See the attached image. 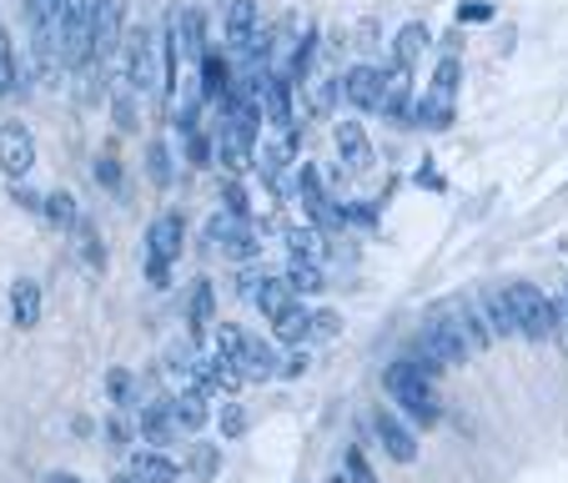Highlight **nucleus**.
<instances>
[{
    "mask_svg": "<svg viewBox=\"0 0 568 483\" xmlns=\"http://www.w3.org/2000/svg\"><path fill=\"white\" fill-rule=\"evenodd\" d=\"M383 383H387V398H393L397 409L408 413L418 429H433V423L443 419V398H438V383H428V378H418L403 358L397 363H387V373H383Z\"/></svg>",
    "mask_w": 568,
    "mask_h": 483,
    "instance_id": "f257e3e1",
    "label": "nucleus"
},
{
    "mask_svg": "<svg viewBox=\"0 0 568 483\" xmlns=\"http://www.w3.org/2000/svg\"><path fill=\"white\" fill-rule=\"evenodd\" d=\"M182 248H186V217L161 212L156 222L146 227V258H141L151 288H172V262L182 258Z\"/></svg>",
    "mask_w": 568,
    "mask_h": 483,
    "instance_id": "f03ea898",
    "label": "nucleus"
},
{
    "mask_svg": "<svg viewBox=\"0 0 568 483\" xmlns=\"http://www.w3.org/2000/svg\"><path fill=\"white\" fill-rule=\"evenodd\" d=\"M504 292H508V308H514L518 338H528V343H544V338L558 328V308H554V298H548L544 288L514 278V282H504Z\"/></svg>",
    "mask_w": 568,
    "mask_h": 483,
    "instance_id": "7ed1b4c3",
    "label": "nucleus"
},
{
    "mask_svg": "<svg viewBox=\"0 0 568 483\" xmlns=\"http://www.w3.org/2000/svg\"><path fill=\"white\" fill-rule=\"evenodd\" d=\"M116 61H121V76H126V91H161L156 36H151L146 26H131V31H121Z\"/></svg>",
    "mask_w": 568,
    "mask_h": 483,
    "instance_id": "20e7f679",
    "label": "nucleus"
},
{
    "mask_svg": "<svg viewBox=\"0 0 568 483\" xmlns=\"http://www.w3.org/2000/svg\"><path fill=\"white\" fill-rule=\"evenodd\" d=\"M121 31H126V0H97V16H91V66L116 61Z\"/></svg>",
    "mask_w": 568,
    "mask_h": 483,
    "instance_id": "39448f33",
    "label": "nucleus"
},
{
    "mask_svg": "<svg viewBox=\"0 0 568 483\" xmlns=\"http://www.w3.org/2000/svg\"><path fill=\"white\" fill-rule=\"evenodd\" d=\"M36 167V137L26 121H0V172L11 182H26Z\"/></svg>",
    "mask_w": 568,
    "mask_h": 483,
    "instance_id": "423d86ee",
    "label": "nucleus"
},
{
    "mask_svg": "<svg viewBox=\"0 0 568 483\" xmlns=\"http://www.w3.org/2000/svg\"><path fill=\"white\" fill-rule=\"evenodd\" d=\"M337 97H343L353 111H377V97H383V66L353 61L343 76H337Z\"/></svg>",
    "mask_w": 568,
    "mask_h": 483,
    "instance_id": "0eeeda50",
    "label": "nucleus"
},
{
    "mask_svg": "<svg viewBox=\"0 0 568 483\" xmlns=\"http://www.w3.org/2000/svg\"><path fill=\"white\" fill-rule=\"evenodd\" d=\"M206 237H212L216 248L226 252L232 262H252L262 252V242H257V232H252V222H232L226 212H216L212 222H206Z\"/></svg>",
    "mask_w": 568,
    "mask_h": 483,
    "instance_id": "6e6552de",
    "label": "nucleus"
},
{
    "mask_svg": "<svg viewBox=\"0 0 568 483\" xmlns=\"http://www.w3.org/2000/svg\"><path fill=\"white\" fill-rule=\"evenodd\" d=\"M262 26V6L257 0H222V51L236 56L252 41V31Z\"/></svg>",
    "mask_w": 568,
    "mask_h": 483,
    "instance_id": "1a4fd4ad",
    "label": "nucleus"
},
{
    "mask_svg": "<svg viewBox=\"0 0 568 483\" xmlns=\"http://www.w3.org/2000/svg\"><path fill=\"white\" fill-rule=\"evenodd\" d=\"M373 433H377V443H383V453L393 463H418V439H413V429L397 419L387 403L373 413Z\"/></svg>",
    "mask_w": 568,
    "mask_h": 483,
    "instance_id": "9d476101",
    "label": "nucleus"
},
{
    "mask_svg": "<svg viewBox=\"0 0 568 483\" xmlns=\"http://www.w3.org/2000/svg\"><path fill=\"white\" fill-rule=\"evenodd\" d=\"M141 439L161 453L172 449V443H182V429H176V419H172V398H151V403H141Z\"/></svg>",
    "mask_w": 568,
    "mask_h": 483,
    "instance_id": "9b49d317",
    "label": "nucleus"
},
{
    "mask_svg": "<svg viewBox=\"0 0 568 483\" xmlns=\"http://www.w3.org/2000/svg\"><path fill=\"white\" fill-rule=\"evenodd\" d=\"M377 111H383L393 127H413V81H408V71H387L383 66V97H377Z\"/></svg>",
    "mask_w": 568,
    "mask_h": 483,
    "instance_id": "f8f14e48",
    "label": "nucleus"
},
{
    "mask_svg": "<svg viewBox=\"0 0 568 483\" xmlns=\"http://www.w3.org/2000/svg\"><path fill=\"white\" fill-rule=\"evenodd\" d=\"M236 373H242V383H267V378H277V348L262 343V338H242V348H236Z\"/></svg>",
    "mask_w": 568,
    "mask_h": 483,
    "instance_id": "ddd939ff",
    "label": "nucleus"
},
{
    "mask_svg": "<svg viewBox=\"0 0 568 483\" xmlns=\"http://www.w3.org/2000/svg\"><path fill=\"white\" fill-rule=\"evenodd\" d=\"M196 81H202V107L206 101H222L226 91H232V81H236V71H232V56L222 51V46H212V51L202 56V61H196Z\"/></svg>",
    "mask_w": 568,
    "mask_h": 483,
    "instance_id": "4468645a",
    "label": "nucleus"
},
{
    "mask_svg": "<svg viewBox=\"0 0 568 483\" xmlns=\"http://www.w3.org/2000/svg\"><path fill=\"white\" fill-rule=\"evenodd\" d=\"M333 141H337V157H343L347 172H367V167H373V141H367L363 121H347L343 117L333 127Z\"/></svg>",
    "mask_w": 568,
    "mask_h": 483,
    "instance_id": "2eb2a0df",
    "label": "nucleus"
},
{
    "mask_svg": "<svg viewBox=\"0 0 568 483\" xmlns=\"http://www.w3.org/2000/svg\"><path fill=\"white\" fill-rule=\"evenodd\" d=\"M252 157H257V147H252L247 137H236L232 127H216V137H212V161L222 167V172L242 177V172L252 167Z\"/></svg>",
    "mask_w": 568,
    "mask_h": 483,
    "instance_id": "dca6fc26",
    "label": "nucleus"
},
{
    "mask_svg": "<svg viewBox=\"0 0 568 483\" xmlns=\"http://www.w3.org/2000/svg\"><path fill=\"white\" fill-rule=\"evenodd\" d=\"M131 479L136 483H182V463L161 449H136L131 453Z\"/></svg>",
    "mask_w": 568,
    "mask_h": 483,
    "instance_id": "f3484780",
    "label": "nucleus"
},
{
    "mask_svg": "<svg viewBox=\"0 0 568 483\" xmlns=\"http://www.w3.org/2000/svg\"><path fill=\"white\" fill-rule=\"evenodd\" d=\"M428 41H433V31H428V21H408L403 31L393 36V71H408L413 76V66L423 61V51H428Z\"/></svg>",
    "mask_w": 568,
    "mask_h": 483,
    "instance_id": "a211bd4d",
    "label": "nucleus"
},
{
    "mask_svg": "<svg viewBox=\"0 0 568 483\" xmlns=\"http://www.w3.org/2000/svg\"><path fill=\"white\" fill-rule=\"evenodd\" d=\"M41 308H45L41 282H36V278H16L11 282V322L21 328V333H31L36 322H41Z\"/></svg>",
    "mask_w": 568,
    "mask_h": 483,
    "instance_id": "6ab92c4d",
    "label": "nucleus"
},
{
    "mask_svg": "<svg viewBox=\"0 0 568 483\" xmlns=\"http://www.w3.org/2000/svg\"><path fill=\"white\" fill-rule=\"evenodd\" d=\"M448 318L458 322V333H463V343H468V353H483V348H494V333H488V322H483L478 302H453Z\"/></svg>",
    "mask_w": 568,
    "mask_h": 483,
    "instance_id": "aec40b11",
    "label": "nucleus"
},
{
    "mask_svg": "<svg viewBox=\"0 0 568 483\" xmlns=\"http://www.w3.org/2000/svg\"><path fill=\"white\" fill-rule=\"evenodd\" d=\"M216 322V288L206 278L192 282V302H186V333L192 338H206V328Z\"/></svg>",
    "mask_w": 568,
    "mask_h": 483,
    "instance_id": "412c9836",
    "label": "nucleus"
},
{
    "mask_svg": "<svg viewBox=\"0 0 568 483\" xmlns=\"http://www.w3.org/2000/svg\"><path fill=\"white\" fill-rule=\"evenodd\" d=\"M292 288V298H317L322 288H327V278H322V262L317 258H292L287 262V278H282Z\"/></svg>",
    "mask_w": 568,
    "mask_h": 483,
    "instance_id": "4be33fe9",
    "label": "nucleus"
},
{
    "mask_svg": "<svg viewBox=\"0 0 568 483\" xmlns=\"http://www.w3.org/2000/svg\"><path fill=\"white\" fill-rule=\"evenodd\" d=\"M272 338L282 348H307V302H292L287 312L272 318Z\"/></svg>",
    "mask_w": 568,
    "mask_h": 483,
    "instance_id": "5701e85b",
    "label": "nucleus"
},
{
    "mask_svg": "<svg viewBox=\"0 0 568 483\" xmlns=\"http://www.w3.org/2000/svg\"><path fill=\"white\" fill-rule=\"evenodd\" d=\"M413 121L443 131L453 121V97H443V91H423V97H413Z\"/></svg>",
    "mask_w": 568,
    "mask_h": 483,
    "instance_id": "b1692460",
    "label": "nucleus"
},
{
    "mask_svg": "<svg viewBox=\"0 0 568 483\" xmlns=\"http://www.w3.org/2000/svg\"><path fill=\"white\" fill-rule=\"evenodd\" d=\"M252 302H257V312L272 322L277 312H287L297 298H292V288H287L282 278H262V282H257V292H252Z\"/></svg>",
    "mask_w": 568,
    "mask_h": 483,
    "instance_id": "393cba45",
    "label": "nucleus"
},
{
    "mask_svg": "<svg viewBox=\"0 0 568 483\" xmlns=\"http://www.w3.org/2000/svg\"><path fill=\"white\" fill-rule=\"evenodd\" d=\"M172 419L182 433H196L206 423V393H196V388H186V393L172 398Z\"/></svg>",
    "mask_w": 568,
    "mask_h": 483,
    "instance_id": "a878e982",
    "label": "nucleus"
},
{
    "mask_svg": "<svg viewBox=\"0 0 568 483\" xmlns=\"http://www.w3.org/2000/svg\"><path fill=\"white\" fill-rule=\"evenodd\" d=\"M312 61H317V31L307 26V36H297V51H292V61L282 66V76H287L292 87H302L312 76Z\"/></svg>",
    "mask_w": 568,
    "mask_h": 483,
    "instance_id": "bb28decb",
    "label": "nucleus"
},
{
    "mask_svg": "<svg viewBox=\"0 0 568 483\" xmlns=\"http://www.w3.org/2000/svg\"><path fill=\"white\" fill-rule=\"evenodd\" d=\"M41 222H51V227H75L81 222V212H75V197L71 192H45L41 197Z\"/></svg>",
    "mask_w": 568,
    "mask_h": 483,
    "instance_id": "cd10ccee",
    "label": "nucleus"
},
{
    "mask_svg": "<svg viewBox=\"0 0 568 483\" xmlns=\"http://www.w3.org/2000/svg\"><path fill=\"white\" fill-rule=\"evenodd\" d=\"M146 172H151V182H156V187H172L176 182L172 147H166V141H151V147H146Z\"/></svg>",
    "mask_w": 568,
    "mask_h": 483,
    "instance_id": "c85d7f7f",
    "label": "nucleus"
},
{
    "mask_svg": "<svg viewBox=\"0 0 568 483\" xmlns=\"http://www.w3.org/2000/svg\"><path fill=\"white\" fill-rule=\"evenodd\" d=\"M75 232H81V258H87L91 272H106V248H101V232L91 222H75Z\"/></svg>",
    "mask_w": 568,
    "mask_h": 483,
    "instance_id": "c756f323",
    "label": "nucleus"
},
{
    "mask_svg": "<svg viewBox=\"0 0 568 483\" xmlns=\"http://www.w3.org/2000/svg\"><path fill=\"white\" fill-rule=\"evenodd\" d=\"M216 433H222V443H236L242 433H247V409H242V403H222V413H216Z\"/></svg>",
    "mask_w": 568,
    "mask_h": 483,
    "instance_id": "7c9ffc66",
    "label": "nucleus"
},
{
    "mask_svg": "<svg viewBox=\"0 0 568 483\" xmlns=\"http://www.w3.org/2000/svg\"><path fill=\"white\" fill-rule=\"evenodd\" d=\"M182 157H186V167H212V137H206V127L186 131V137H182Z\"/></svg>",
    "mask_w": 568,
    "mask_h": 483,
    "instance_id": "2f4dec72",
    "label": "nucleus"
},
{
    "mask_svg": "<svg viewBox=\"0 0 568 483\" xmlns=\"http://www.w3.org/2000/svg\"><path fill=\"white\" fill-rule=\"evenodd\" d=\"M458 81H463L458 56H443L438 71H433V81H428V91H443V97H458Z\"/></svg>",
    "mask_w": 568,
    "mask_h": 483,
    "instance_id": "473e14b6",
    "label": "nucleus"
},
{
    "mask_svg": "<svg viewBox=\"0 0 568 483\" xmlns=\"http://www.w3.org/2000/svg\"><path fill=\"white\" fill-rule=\"evenodd\" d=\"M287 248H292V258H317L322 232L317 227H287Z\"/></svg>",
    "mask_w": 568,
    "mask_h": 483,
    "instance_id": "72a5a7b5",
    "label": "nucleus"
},
{
    "mask_svg": "<svg viewBox=\"0 0 568 483\" xmlns=\"http://www.w3.org/2000/svg\"><path fill=\"white\" fill-rule=\"evenodd\" d=\"M343 469H347V483H377L373 463H367V453L357 449V443H353V449L343 453Z\"/></svg>",
    "mask_w": 568,
    "mask_h": 483,
    "instance_id": "f704fd0d",
    "label": "nucleus"
},
{
    "mask_svg": "<svg viewBox=\"0 0 568 483\" xmlns=\"http://www.w3.org/2000/svg\"><path fill=\"white\" fill-rule=\"evenodd\" d=\"M106 393H111V403H116V409H131V403H136V378L116 368V373L106 378Z\"/></svg>",
    "mask_w": 568,
    "mask_h": 483,
    "instance_id": "c9c22d12",
    "label": "nucleus"
},
{
    "mask_svg": "<svg viewBox=\"0 0 568 483\" xmlns=\"http://www.w3.org/2000/svg\"><path fill=\"white\" fill-rule=\"evenodd\" d=\"M91 172H97V182L106 187V192H121V161H116V151H101Z\"/></svg>",
    "mask_w": 568,
    "mask_h": 483,
    "instance_id": "e433bc0d",
    "label": "nucleus"
},
{
    "mask_svg": "<svg viewBox=\"0 0 568 483\" xmlns=\"http://www.w3.org/2000/svg\"><path fill=\"white\" fill-rule=\"evenodd\" d=\"M337 328H343V318H337L333 308L307 312V338H337Z\"/></svg>",
    "mask_w": 568,
    "mask_h": 483,
    "instance_id": "4c0bfd02",
    "label": "nucleus"
},
{
    "mask_svg": "<svg viewBox=\"0 0 568 483\" xmlns=\"http://www.w3.org/2000/svg\"><path fill=\"white\" fill-rule=\"evenodd\" d=\"M111 111H116V127L121 131H136L141 121H136V101H131V91H116L111 97Z\"/></svg>",
    "mask_w": 568,
    "mask_h": 483,
    "instance_id": "58836bf2",
    "label": "nucleus"
},
{
    "mask_svg": "<svg viewBox=\"0 0 568 483\" xmlns=\"http://www.w3.org/2000/svg\"><path fill=\"white\" fill-rule=\"evenodd\" d=\"M307 368H312V353H307V348H287V358L277 363V373H282V378H302Z\"/></svg>",
    "mask_w": 568,
    "mask_h": 483,
    "instance_id": "ea45409f",
    "label": "nucleus"
},
{
    "mask_svg": "<svg viewBox=\"0 0 568 483\" xmlns=\"http://www.w3.org/2000/svg\"><path fill=\"white\" fill-rule=\"evenodd\" d=\"M242 328H232V322H222V328H216V358H236V348H242Z\"/></svg>",
    "mask_w": 568,
    "mask_h": 483,
    "instance_id": "a19ab883",
    "label": "nucleus"
},
{
    "mask_svg": "<svg viewBox=\"0 0 568 483\" xmlns=\"http://www.w3.org/2000/svg\"><path fill=\"white\" fill-rule=\"evenodd\" d=\"M11 202H16V207H26V212H36V217H41V192H36V187L11 182Z\"/></svg>",
    "mask_w": 568,
    "mask_h": 483,
    "instance_id": "79ce46f5",
    "label": "nucleus"
},
{
    "mask_svg": "<svg viewBox=\"0 0 568 483\" xmlns=\"http://www.w3.org/2000/svg\"><path fill=\"white\" fill-rule=\"evenodd\" d=\"M488 16H494V11H488V6H463V11H458V21H488Z\"/></svg>",
    "mask_w": 568,
    "mask_h": 483,
    "instance_id": "37998d69",
    "label": "nucleus"
},
{
    "mask_svg": "<svg viewBox=\"0 0 568 483\" xmlns=\"http://www.w3.org/2000/svg\"><path fill=\"white\" fill-rule=\"evenodd\" d=\"M45 483H81V479H75V473H51Z\"/></svg>",
    "mask_w": 568,
    "mask_h": 483,
    "instance_id": "c03bdc74",
    "label": "nucleus"
}]
</instances>
